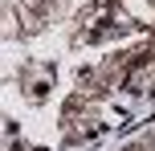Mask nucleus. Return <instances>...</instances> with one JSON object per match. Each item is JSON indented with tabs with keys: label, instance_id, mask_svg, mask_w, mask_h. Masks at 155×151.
Masks as SVG:
<instances>
[{
	"label": "nucleus",
	"instance_id": "nucleus-1",
	"mask_svg": "<svg viewBox=\"0 0 155 151\" xmlns=\"http://www.w3.org/2000/svg\"><path fill=\"white\" fill-rule=\"evenodd\" d=\"M49 74H53V65H25V70H21V90H25L29 102H45L49 86H53Z\"/></svg>",
	"mask_w": 155,
	"mask_h": 151
}]
</instances>
